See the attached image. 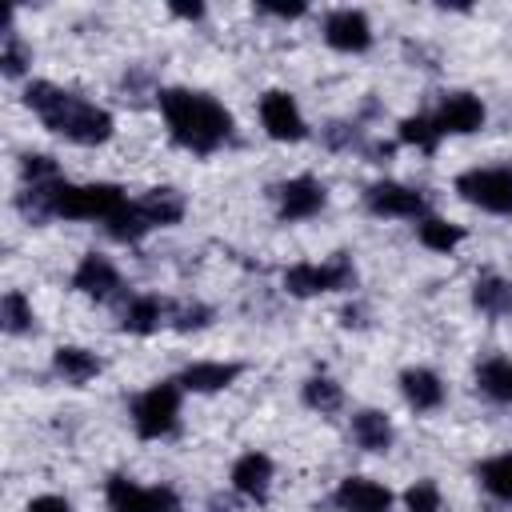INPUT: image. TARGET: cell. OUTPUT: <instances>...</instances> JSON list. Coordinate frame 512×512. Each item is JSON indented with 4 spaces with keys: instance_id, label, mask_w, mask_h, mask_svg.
I'll return each instance as SVG.
<instances>
[{
    "instance_id": "obj_1",
    "label": "cell",
    "mask_w": 512,
    "mask_h": 512,
    "mask_svg": "<svg viewBox=\"0 0 512 512\" xmlns=\"http://www.w3.org/2000/svg\"><path fill=\"white\" fill-rule=\"evenodd\" d=\"M160 112L168 120L172 140L184 144L188 152H216L232 132L228 108L204 92L168 88V92H160Z\"/></svg>"
},
{
    "instance_id": "obj_2",
    "label": "cell",
    "mask_w": 512,
    "mask_h": 512,
    "mask_svg": "<svg viewBox=\"0 0 512 512\" xmlns=\"http://www.w3.org/2000/svg\"><path fill=\"white\" fill-rule=\"evenodd\" d=\"M24 104H28L52 132H60L64 140H76V144H104V140L112 136V116H108L104 108H96V104H88V100H80V96H72V92H64V88H56V84H48V80L28 84Z\"/></svg>"
},
{
    "instance_id": "obj_3",
    "label": "cell",
    "mask_w": 512,
    "mask_h": 512,
    "mask_svg": "<svg viewBox=\"0 0 512 512\" xmlns=\"http://www.w3.org/2000/svg\"><path fill=\"white\" fill-rule=\"evenodd\" d=\"M176 416H180V380H164V384H152L148 392H140L132 400V424L144 440H160L176 428Z\"/></svg>"
},
{
    "instance_id": "obj_4",
    "label": "cell",
    "mask_w": 512,
    "mask_h": 512,
    "mask_svg": "<svg viewBox=\"0 0 512 512\" xmlns=\"http://www.w3.org/2000/svg\"><path fill=\"white\" fill-rule=\"evenodd\" d=\"M456 192L496 216L512 212V168H472L464 176H456Z\"/></svg>"
},
{
    "instance_id": "obj_5",
    "label": "cell",
    "mask_w": 512,
    "mask_h": 512,
    "mask_svg": "<svg viewBox=\"0 0 512 512\" xmlns=\"http://www.w3.org/2000/svg\"><path fill=\"white\" fill-rule=\"evenodd\" d=\"M104 496H108L112 512H180V496L168 484L144 488V484H136L128 476H112Z\"/></svg>"
},
{
    "instance_id": "obj_6",
    "label": "cell",
    "mask_w": 512,
    "mask_h": 512,
    "mask_svg": "<svg viewBox=\"0 0 512 512\" xmlns=\"http://www.w3.org/2000/svg\"><path fill=\"white\" fill-rule=\"evenodd\" d=\"M356 272L348 260H332V264H292L284 272V288L292 296H316V292H332V288H352Z\"/></svg>"
},
{
    "instance_id": "obj_7",
    "label": "cell",
    "mask_w": 512,
    "mask_h": 512,
    "mask_svg": "<svg viewBox=\"0 0 512 512\" xmlns=\"http://www.w3.org/2000/svg\"><path fill=\"white\" fill-rule=\"evenodd\" d=\"M364 204H368V212H376V216H412V220H416V216L428 212L424 192L404 188V184H396V180L372 184V188L364 192Z\"/></svg>"
},
{
    "instance_id": "obj_8",
    "label": "cell",
    "mask_w": 512,
    "mask_h": 512,
    "mask_svg": "<svg viewBox=\"0 0 512 512\" xmlns=\"http://www.w3.org/2000/svg\"><path fill=\"white\" fill-rule=\"evenodd\" d=\"M260 120H264V132L272 136V140H304V116H300V108H296V100L288 96V92H280V88H272V92H264V100H260Z\"/></svg>"
},
{
    "instance_id": "obj_9",
    "label": "cell",
    "mask_w": 512,
    "mask_h": 512,
    "mask_svg": "<svg viewBox=\"0 0 512 512\" xmlns=\"http://www.w3.org/2000/svg\"><path fill=\"white\" fill-rule=\"evenodd\" d=\"M324 40H328L336 52H364V48L372 44L368 16L356 12V8H336V12L324 20Z\"/></svg>"
},
{
    "instance_id": "obj_10",
    "label": "cell",
    "mask_w": 512,
    "mask_h": 512,
    "mask_svg": "<svg viewBox=\"0 0 512 512\" xmlns=\"http://www.w3.org/2000/svg\"><path fill=\"white\" fill-rule=\"evenodd\" d=\"M336 508L340 512H388L392 508V492L368 476H348L336 488Z\"/></svg>"
},
{
    "instance_id": "obj_11",
    "label": "cell",
    "mask_w": 512,
    "mask_h": 512,
    "mask_svg": "<svg viewBox=\"0 0 512 512\" xmlns=\"http://www.w3.org/2000/svg\"><path fill=\"white\" fill-rule=\"evenodd\" d=\"M480 124H484V104H480L472 92H452V96H444V104H440V112H436L440 136H444V132L464 136V132H476Z\"/></svg>"
},
{
    "instance_id": "obj_12",
    "label": "cell",
    "mask_w": 512,
    "mask_h": 512,
    "mask_svg": "<svg viewBox=\"0 0 512 512\" xmlns=\"http://www.w3.org/2000/svg\"><path fill=\"white\" fill-rule=\"evenodd\" d=\"M324 208V184L312 176H296L280 184V216L284 220H308Z\"/></svg>"
},
{
    "instance_id": "obj_13",
    "label": "cell",
    "mask_w": 512,
    "mask_h": 512,
    "mask_svg": "<svg viewBox=\"0 0 512 512\" xmlns=\"http://www.w3.org/2000/svg\"><path fill=\"white\" fill-rule=\"evenodd\" d=\"M72 284H76L84 296H96V300H104V296H112V292H116L120 276H116V268H112V260H108V256H96V252H88V256L76 264V272H72Z\"/></svg>"
},
{
    "instance_id": "obj_14",
    "label": "cell",
    "mask_w": 512,
    "mask_h": 512,
    "mask_svg": "<svg viewBox=\"0 0 512 512\" xmlns=\"http://www.w3.org/2000/svg\"><path fill=\"white\" fill-rule=\"evenodd\" d=\"M232 484H236V492H244L252 500H264L268 484H272V460L264 452H244L232 464Z\"/></svg>"
},
{
    "instance_id": "obj_15",
    "label": "cell",
    "mask_w": 512,
    "mask_h": 512,
    "mask_svg": "<svg viewBox=\"0 0 512 512\" xmlns=\"http://www.w3.org/2000/svg\"><path fill=\"white\" fill-rule=\"evenodd\" d=\"M236 376H240V364L196 360V364H188V368H184V376H180V388H188V392H216V388H228Z\"/></svg>"
},
{
    "instance_id": "obj_16",
    "label": "cell",
    "mask_w": 512,
    "mask_h": 512,
    "mask_svg": "<svg viewBox=\"0 0 512 512\" xmlns=\"http://www.w3.org/2000/svg\"><path fill=\"white\" fill-rule=\"evenodd\" d=\"M400 388H404V400H408L416 412H432V408H440V400H444V384H440V376L428 372V368H408V372L400 376Z\"/></svg>"
},
{
    "instance_id": "obj_17",
    "label": "cell",
    "mask_w": 512,
    "mask_h": 512,
    "mask_svg": "<svg viewBox=\"0 0 512 512\" xmlns=\"http://www.w3.org/2000/svg\"><path fill=\"white\" fill-rule=\"evenodd\" d=\"M164 316H168V304H164V300H156V296H136V300H128V308H124V316H120V328L144 336V332H156V328L164 324Z\"/></svg>"
},
{
    "instance_id": "obj_18",
    "label": "cell",
    "mask_w": 512,
    "mask_h": 512,
    "mask_svg": "<svg viewBox=\"0 0 512 512\" xmlns=\"http://www.w3.org/2000/svg\"><path fill=\"white\" fill-rule=\"evenodd\" d=\"M352 436H356V444L360 448H368V452H388V444H392V424H388V416L384 412H356L352 416Z\"/></svg>"
},
{
    "instance_id": "obj_19",
    "label": "cell",
    "mask_w": 512,
    "mask_h": 512,
    "mask_svg": "<svg viewBox=\"0 0 512 512\" xmlns=\"http://www.w3.org/2000/svg\"><path fill=\"white\" fill-rule=\"evenodd\" d=\"M472 300L484 316H508L512 312V280L504 276H480L472 288Z\"/></svg>"
},
{
    "instance_id": "obj_20",
    "label": "cell",
    "mask_w": 512,
    "mask_h": 512,
    "mask_svg": "<svg viewBox=\"0 0 512 512\" xmlns=\"http://www.w3.org/2000/svg\"><path fill=\"white\" fill-rule=\"evenodd\" d=\"M136 204H140V212L148 216L152 228H156V224H176V220L184 216V200H180L176 188H152V192H144Z\"/></svg>"
},
{
    "instance_id": "obj_21",
    "label": "cell",
    "mask_w": 512,
    "mask_h": 512,
    "mask_svg": "<svg viewBox=\"0 0 512 512\" xmlns=\"http://www.w3.org/2000/svg\"><path fill=\"white\" fill-rule=\"evenodd\" d=\"M476 384H480L484 396H492V400H500V404H512V360H508V356L484 360L480 372H476Z\"/></svg>"
},
{
    "instance_id": "obj_22",
    "label": "cell",
    "mask_w": 512,
    "mask_h": 512,
    "mask_svg": "<svg viewBox=\"0 0 512 512\" xmlns=\"http://www.w3.org/2000/svg\"><path fill=\"white\" fill-rule=\"evenodd\" d=\"M52 364H56V372H60L64 380H72V384H84V380H92V376L100 372V360H96L92 352H84V348H72V344L56 348Z\"/></svg>"
},
{
    "instance_id": "obj_23",
    "label": "cell",
    "mask_w": 512,
    "mask_h": 512,
    "mask_svg": "<svg viewBox=\"0 0 512 512\" xmlns=\"http://www.w3.org/2000/svg\"><path fill=\"white\" fill-rule=\"evenodd\" d=\"M480 484H484L496 500H512V452L484 460V464H480Z\"/></svg>"
},
{
    "instance_id": "obj_24",
    "label": "cell",
    "mask_w": 512,
    "mask_h": 512,
    "mask_svg": "<svg viewBox=\"0 0 512 512\" xmlns=\"http://www.w3.org/2000/svg\"><path fill=\"white\" fill-rule=\"evenodd\" d=\"M148 228H152V224H148V216L140 212V204H136V200H128V204L108 220V232H112L116 240H128V244H132V240H140Z\"/></svg>"
},
{
    "instance_id": "obj_25",
    "label": "cell",
    "mask_w": 512,
    "mask_h": 512,
    "mask_svg": "<svg viewBox=\"0 0 512 512\" xmlns=\"http://www.w3.org/2000/svg\"><path fill=\"white\" fill-rule=\"evenodd\" d=\"M464 240V228L448 224V220H436V216H424L420 220V244L424 248H436V252H448Z\"/></svg>"
},
{
    "instance_id": "obj_26",
    "label": "cell",
    "mask_w": 512,
    "mask_h": 512,
    "mask_svg": "<svg viewBox=\"0 0 512 512\" xmlns=\"http://www.w3.org/2000/svg\"><path fill=\"white\" fill-rule=\"evenodd\" d=\"M400 140H404V144H416L420 152H436L440 128H436V120H428V116H408V120H400Z\"/></svg>"
},
{
    "instance_id": "obj_27",
    "label": "cell",
    "mask_w": 512,
    "mask_h": 512,
    "mask_svg": "<svg viewBox=\"0 0 512 512\" xmlns=\"http://www.w3.org/2000/svg\"><path fill=\"white\" fill-rule=\"evenodd\" d=\"M304 404L308 408H320V412H336L340 408V384L328 380V376H312L304 384Z\"/></svg>"
},
{
    "instance_id": "obj_28",
    "label": "cell",
    "mask_w": 512,
    "mask_h": 512,
    "mask_svg": "<svg viewBox=\"0 0 512 512\" xmlns=\"http://www.w3.org/2000/svg\"><path fill=\"white\" fill-rule=\"evenodd\" d=\"M0 316H4V328L8 332H28L32 328V304L24 300V292H4Z\"/></svg>"
},
{
    "instance_id": "obj_29",
    "label": "cell",
    "mask_w": 512,
    "mask_h": 512,
    "mask_svg": "<svg viewBox=\"0 0 512 512\" xmlns=\"http://www.w3.org/2000/svg\"><path fill=\"white\" fill-rule=\"evenodd\" d=\"M404 504H408V512H440V488L432 480H416L404 492Z\"/></svg>"
},
{
    "instance_id": "obj_30",
    "label": "cell",
    "mask_w": 512,
    "mask_h": 512,
    "mask_svg": "<svg viewBox=\"0 0 512 512\" xmlns=\"http://www.w3.org/2000/svg\"><path fill=\"white\" fill-rule=\"evenodd\" d=\"M0 64H4V76H20L24 64H28V56H24V48H20V36H16V28H12V16H8V24H4V56H0Z\"/></svg>"
},
{
    "instance_id": "obj_31",
    "label": "cell",
    "mask_w": 512,
    "mask_h": 512,
    "mask_svg": "<svg viewBox=\"0 0 512 512\" xmlns=\"http://www.w3.org/2000/svg\"><path fill=\"white\" fill-rule=\"evenodd\" d=\"M20 172H24V184H52V180H60L52 156H24Z\"/></svg>"
},
{
    "instance_id": "obj_32",
    "label": "cell",
    "mask_w": 512,
    "mask_h": 512,
    "mask_svg": "<svg viewBox=\"0 0 512 512\" xmlns=\"http://www.w3.org/2000/svg\"><path fill=\"white\" fill-rule=\"evenodd\" d=\"M208 320V308H200V304H184V308H176V328H200Z\"/></svg>"
},
{
    "instance_id": "obj_33",
    "label": "cell",
    "mask_w": 512,
    "mask_h": 512,
    "mask_svg": "<svg viewBox=\"0 0 512 512\" xmlns=\"http://www.w3.org/2000/svg\"><path fill=\"white\" fill-rule=\"evenodd\" d=\"M28 512H72V508H68L64 496H36V500L28 504Z\"/></svg>"
},
{
    "instance_id": "obj_34",
    "label": "cell",
    "mask_w": 512,
    "mask_h": 512,
    "mask_svg": "<svg viewBox=\"0 0 512 512\" xmlns=\"http://www.w3.org/2000/svg\"><path fill=\"white\" fill-rule=\"evenodd\" d=\"M264 12H276V16H300L304 4H268V0H264Z\"/></svg>"
},
{
    "instance_id": "obj_35",
    "label": "cell",
    "mask_w": 512,
    "mask_h": 512,
    "mask_svg": "<svg viewBox=\"0 0 512 512\" xmlns=\"http://www.w3.org/2000/svg\"><path fill=\"white\" fill-rule=\"evenodd\" d=\"M172 12H176V16H184V20H196L204 8H200V4H172Z\"/></svg>"
}]
</instances>
